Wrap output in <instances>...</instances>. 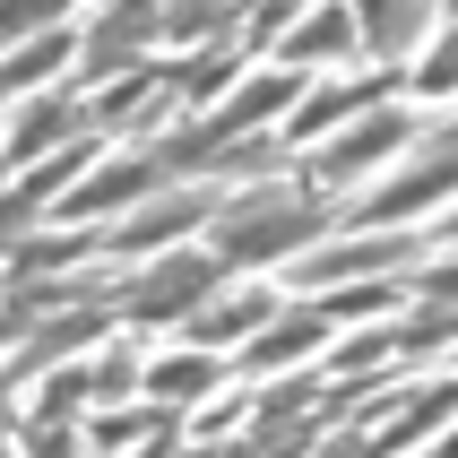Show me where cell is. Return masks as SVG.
<instances>
[{
    "mask_svg": "<svg viewBox=\"0 0 458 458\" xmlns=\"http://www.w3.org/2000/svg\"><path fill=\"white\" fill-rule=\"evenodd\" d=\"M156 182H165V165H156V156H130V165H87V174L61 191V208H52V216H70V225H96V216H113V208L148 199Z\"/></svg>",
    "mask_w": 458,
    "mask_h": 458,
    "instance_id": "cell-10",
    "label": "cell"
},
{
    "mask_svg": "<svg viewBox=\"0 0 458 458\" xmlns=\"http://www.w3.org/2000/svg\"><path fill=\"white\" fill-rule=\"evenodd\" d=\"M433 251H458V208H450V216L433 225Z\"/></svg>",
    "mask_w": 458,
    "mask_h": 458,
    "instance_id": "cell-24",
    "label": "cell"
},
{
    "mask_svg": "<svg viewBox=\"0 0 458 458\" xmlns=\"http://www.w3.org/2000/svg\"><path fill=\"white\" fill-rule=\"evenodd\" d=\"M268 320H277L268 294H225V285H216V294L182 320V337H191V346H225V337H259Z\"/></svg>",
    "mask_w": 458,
    "mask_h": 458,
    "instance_id": "cell-14",
    "label": "cell"
},
{
    "mask_svg": "<svg viewBox=\"0 0 458 458\" xmlns=\"http://www.w3.org/2000/svg\"><path fill=\"white\" fill-rule=\"evenodd\" d=\"M87 389H96V398H130V389H148V372H139V355H130V346H104L96 372H87Z\"/></svg>",
    "mask_w": 458,
    "mask_h": 458,
    "instance_id": "cell-21",
    "label": "cell"
},
{
    "mask_svg": "<svg viewBox=\"0 0 458 458\" xmlns=\"http://www.w3.org/2000/svg\"><path fill=\"white\" fill-rule=\"evenodd\" d=\"M311 346H329V303H311V311H285V320H268V329L242 346V381H268V372H285V363H303Z\"/></svg>",
    "mask_w": 458,
    "mask_h": 458,
    "instance_id": "cell-13",
    "label": "cell"
},
{
    "mask_svg": "<svg viewBox=\"0 0 458 458\" xmlns=\"http://www.w3.org/2000/svg\"><path fill=\"white\" fill-rule=\"evenodd\" d=\"M78 61V44H70V26H52V35H26L9 61H0V96H26V87H52V78Z\"/></svg>",
    "mask_w": 458,
    "mask_h": 458,
    "instance_id": "cell-16",
    "label": "cell"
},
{
    "mask_svg": "<svg viewBox=\"0 0 458 458\" xmlns=\"http://www.w3.org/2000/svg\"><path fill=\"white\" fill-rule=\"evenodd\" d=\"M225 372L233 363H216V355H165V363H148V398L156 407H208Z\"/></svg>",
    "mask_w": 458,
    "mask_h": 458,
    "instance_id": "cell-15",
    "label": "cell"
},
{
    "mask_svg": "<svg viewBox=\"0 0 458 458\" xmlns=\"http://www.w3.org/2000/svg\"><path fill=\"white\" fill-rule=\"evenodd\" d=\"M433 458H458V433H450V441H441V450H433Z\"/></svg>",
    "mask_w": 458,
    "mask_h": 458,
    "instance_id": "cell-25",
    "label": "cell"
},
{
    "mask_svg": "<svg viewBox=\"0 0 458 458\" xmlns=\"http://www.w3.org/2000/svg\"><path fill=\"white\" fill-rule=\"evenodd\" d=\"M424 251H433V233L415 242V233H398V225H372V233H355V242L311 251L303 268H294V285H303V294H320V285H337V277H389V268H415Z\"/></svg>",
    "mask_w": 458,
    "mask_h": 458,
    "instance_id": "cell-5",
    "label": "cell"
},
{
    "mask_svg": "<svg viewBox=\"0 0 458 458\" xmlns=\"http://www.w3.org/2000/svg\"><path fill=\"white\" fill-rule=\"evenodd\" d=\"M415 294H424V303H458V251L441 259V268H424V277H415Z\"/></svg>",
    "mask_w": 458,
    "mask_h": 458,
    "instance_id": "cell-23",
    "label": "cell"
},
{
    "mask_svg": "<svg viewBox=\"0 0 458 458\" xmlns=\"http://www.w3.org/2000/svg\"><path fill=\"white\" fill-rule=\"evenodd\" d=\"M398 87V70H372V78H355V87H303V104L285 113V148H320V139H337V130L355 122V113H372V104Z\"/></svg>",
    "mask_w": 458,
    "mask_h": 458,
    "instance_id": "cell-8",
    "label": "cell"
},
{
    "mask_svg": "<svg viewBox=\"0 0 458 458\" xmlns=\"http://www.w3.org/2000/svg\"><path fill=\"white\" fill-rule=\"evenodd\" d=\"M87 337H104V303H78V311H61V320H44V329H26V337H18V355L0 363V389H26L35 372L70 363Z\"/></svg>",
    "mask_w": 458,
    "mask_h": 458,
    "instance_id": "cell-11",
    "label": "cell"
},
{
    "mask_svg": "<svg viewBox=\"0 0 458 458\" xmlns=\"http://www.w3.org/2000/svg\"><path fill=\"white\" fill-rule=\"evenodd\" d=\"M415 139H424V122H415V113H398V104H372V113H355V122L337 130L329 148L311 156V191H320V182H363L381 156H407Z\"/></svg>",
    "mask_w": 458,
    "mask_h": 458,
    "instance_id": "cell-2",
    "label": "cell"
},
{
    "mask_svg": "<svg viewBox=\"0 0 458 458\" xmlns=\"http://www.w3.org/2000/svg\"><path fill=\"white\" fill-rule=\"evenodd\" d=\"M233 52H242V35H225V44H208L199 61H182V70H174L182 104H216V96H225V78H233Z\"/></svg>",
    "mask_w": 458,
    "mask_h": 458,
    "instance_id": "cell-18",
    "label": "cell"
},
{
    "mask_svg": "<svg viewBox=\"0 0 458 458\" xmlns=\"http://www.w3.org/2000/svg\"><path fill=\"white\" fill-rule=\"evenodd\" d=\"M78 398H87V372H61V381L26 407V424H78Z\"/></svg>",
    "mask_w": 458,
    "mask_h": 458,
    "instance_id": "cell-22",
    "label": "cell"
},
{
    "mask_svg": "<svg viewBox=\"0 0 458 458\" xmlns=\"http://www.w3.org/2000/svg\"><path fill=\"white\" fill-rule=\"evenodd\" d=\"M268 52H277L285 70H303V61H355V52H363L355 0H320V9H303V18L285 26V35H277Z\"/></svg>",
    "mask_w": 458,
    "mask_h": 458,
    "instance_id": "cell-12",
    "label": "cell"
},
{
    "mask_svg": "<svg viewBox=\"0 0 458 458\" xmlns=\"http://www.w3.org/2000/svg\"><path fill=\"white\" fill-rule=\"evenodd\" d=\"M70 9H78V0H0V52L26 44V35H52Z\"/></svg>",
    "mask_w": 458,
    "mask_h": 458,
    "instance_id": "cell-19",
    "label": "cell"
},
{
    "mask_svg": "<svg viewBox=\"0 0 458 458\" xmlns=\"http://www.w3.org/2000/svg\"><path fill=\"white\" fill-rule=\"evenodd\" d=\"M96 104L78 96V87H44V96L18 104V122H9V139H0V174H18V165H35L44 148H70V139H96Z\"/></svg>",
    "mask_w": 458,
    "mask_h": 458,
    "instance_id": "cell-4",
    "label": "cell"
},
{
    "mask_svg": "<svg viewBox=\"0 0 458 458\" xmlns=\"http://www.w3.org/2000/svg\"><path fill=\"white\" fill-rule=\"evenodd\" d=\"M148 433H174V407H122V415H96V424H87V441H96L104 458H122L130 441H148Z\"/></svg>",
    "mask_w": 458,
    "mask_h": 458,
    "instance_id": "cell-17",
    "label": "cell"
},
{
    "mask_svg": "<svg viewBox=\"0 0 458 458\" xmlns=\"http://www.w3.org/2000/svg\"><path fill=\"white\" fill-rule=\"evenodd\" d=\"M216 285H225V259H216V251H165L148 277L122 285V311H130V320H191Z\"/></svg>",
    "mask_w": 458,
    "mask_h": 458,
    "instance_id": "cell-3",
    "label": "cell"
},
{
    "mask_svg": "<svg viewBox=\"0 0 458 458\" xmlns=\"http://www.w3.org/2000/svg\"><path fill=\"white\" fill-rule=\"evenodd\" d=\"M216 208H225V191H216V182H182V191H156L139 216H122V225H113V242H104V251H165L174 233H199Z\"/></svg>",
    "mask_w": 458,
    "mask_h": 458,
    "instance_id": "cell-6",
    "label": "cell"
},
{
    "mask_svg": "<svg viewBox=\"0 0 458 458\" xmlns=\"http://www.w3.org/2000/svg\"><path fill=\"white\" fill-rule=\"evenodd\" d=\"M320 225H329V208H320V191H311V182H251V191H233V199L208 216V233H216V259H225V268L303 251Z\"/></svg>",
    "mask_w": 458,
    "mask_h": 458,
    "instance_id": "cell-1",
    "label": "cell"
},
{
    "mask_svg": "<svg viewBox=\"0 0 458 458\" xmlns=\"http://www.w3.org/2000/svg\"><path fill=\"white\" fill-rule=\"evenodd\" d=\"M415 96H458V26H441L424 44V70H415Z\"/></svg>",
    "mask_w": 458,
    "mask_h": 458,
    "instance_id": "cell-20",
    "label": "cell"
},
{
    "mask_svg": "<svg viewBox=\"0 0 458 458\" xmlns=\"http://www.w3.org/2000/svg\"><path fill=\"white\" fill-rule=\"evenodd\" d=\"M148 35H165V0H104V9H96V26H87V70H78V78L139 70Z\"/></svg>",
    "mask_w": 458,
    "mask_h": 458,
    "instance_id": "cell-7",
    "label": "cell"
},
{
    "mask_svg": "<svg viewBox=\"0 0 458 458\" xmlns=\"http://www.w3.org/2000/svg\"><path fill=\"white\" fill-rule=\"evenodd\" d=\"M9 320H18V311H9V303H0V337H9Z\"/></svg>",
    "mask_w": 458,
    "mask_h": 458,
    "instance_id": "cell-26",
    "label": "cell"
},
{
    "mask_svg": "<svg viewBox=\"0 0 458 458\" xmlns=\"http://www.w3.org/2000/svg\"><path fill=\"white\" fill-rule=\"evenodd\" d=\"M355 26H363V52H372V61L407 70L415 52L441 35V9L433 0H355Z\"/></svg>",
    "mask_w": 458,
    "mask_h": 458,
    "instance_id": "cell-9",
    "label": "cell"
}]
</instances>
